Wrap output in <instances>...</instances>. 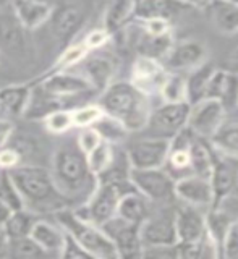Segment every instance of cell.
Wrapping results in <instances>:
<instances>
[{
	"mask_svg": "<svg viewBox=\"0 0 238 259\" xmlns=\"http://www.w3.org/2000/svg\"><path fill=\"white\" fill-rule=\"evenodd\" d=\"M23 204L37 215L55 214L70 207V201L55 185L51 170L39 165H16L8 170Z\"/></svg>",
	"mask_w": 238,
	"mask_h": 259,
	"instance_id": "obj_1",
	"label": "cell"
},
{
	"mask_svg": "<svg viewBox=\"0 0 238 259\" xmlns=\"http://www.w3.org/2000/svg\"><path fill=\"white\" fill-rule=\"evenodd\" d=\"M104 113L117 118L128 132H143L149 120L151 97L141 93L130 81H113L101 93L99 102Z\"/></svg>",
	"mask_w": 238,
	"mask_h": 259,
	"instance_id": "obj_2",
	"label": "cell"
},
{
	"mask_svg": "<svg viewBox=\"0 0 238 259\" xmlns=\"http://www.w3.org/2000/svg\"><path fill=\"white\" fill-rule=\"evenodd\" d=\"M51 174L55 185L68 201L83 196L88 199L97 185V178L88 167L86 154L80 151L76 143L62 144L52 156Z\"/></svg>",
	"mask_w": 238,
	"mask_h": 259,
	"instance_id": "obj_3",
	"label": "cell"
},
{
	"mask_svg": "<svg viewBox=\"0 0 238 259\" xmlns=\"http://www.w3.org/2000/svg\"><path fill=\"white\" fill-rule=\"evenodd\" d=\"M55 221L62 225V229L70 233L88 254L97 259H115L118 257L117 249L113 246L112 240L105 235L101 225H96L88 219L78 215L75 210L65 207L59 212H55Z\"/></svg>",
	"mask_w": 238,
	"mask_h": 259,
	"instance_id": "obj_4",
	"label": "cell"
},
{
	"mask_svg": "<svg viewBox=\"0 0 238 259\" xmlns=\"http://www.w3.org/2000/svg\"><path fill=\"white\" fill-rule=\"evenodd\" d=\"M130 190H133L131 183L97 182L91 196L80 206V209L73 210L83 219L91 221L93 224L102 225L113 215H117L120 198Z\"/></svg>",
	"mask_w": 238,
	"mask_h": 259,
	"instance_id": "obj_5",
	"label": "cell"
},
{
	"mask_svg": "<svg viewBox=\"0 0 238 259\" xmlns=\"http://www.w3.org/2000/svg\"><path fill=\"white\" fill-rule=\"evenodd\" d=\"M130 183L152 204H167L175 199V180L164 167L131 168Z\"/></svg>",
	"mask_w": 238,
	"mask_h": 259,
	"instance_id": "obj_6",
	"label": "cell"
},
{
	"mask_svg": "<svg viewBox=\"0 0 238 259\" xmlns=\"http://www.w3.org/2000/svg\"><path fill=\"white\" fill-rule=\"evenodd\" d=\"M188 115H190V104L188 102H162L152 107L149 120H147L141 133L143 136L172 140L186 126Z\"/></svg>",
	"mask_w": 238,
	"mask_h": 259,
	"instance_id": "obj_7",
	"label": "cell"
},
{
	"mask_svg": "<svg viewBox=\"0 0 238 259\" xmlns=\"http://www.w3.org/2000/svg\"><path fill=\"white\" fill-rule=\"evenodd\" d=\"M228 115L224 105L217 99H201L190 105V115H188L186 126L191 132L203 138L211 140L217 133V130L225 123V117Z\"/></svg>",
	"mask_w": 238,
	"mask_h": 259,
	"instance_id": "obj_8",
	"label": "cell"
},
{
	"mask_svg": "<svg viewBox=\"0 0 238 259\" xmlns=\"http://www.w3.org/2000/svg\"><path fill=\"white\" fill-rule=\"evenodd\" d=\"M172 140L143 136L128 144L125 149L131 168H155L164 167Z\"/></svg>",
	"mask_w": 238,
	"mask_h": 259,
	"instance_id": "obj_9",
	"label": "cell"
},
{
	"mask_svg": "<svg viewBox=\"0 0 238 259\" xmlns=\"http://www.w3.org/2000/svg\"><path fill=\"white\" fill-rule=\"evenodd\" d=\"M105 235L112 240L118 257H141L143 243L139 235V225L113 215L101 225Z\"/></svg>",
	"mask_w": 238,
	"mask_h": 259,
	"instance_id": "obj_10",
	"label": "cell"
},
{
	"mask_svg": "<svg viewBox=\"0 0 238 259\" xmlns=\"http://www.w3.org/2000/svg\"><path fill=\"white\" fill-rule=\"evenodd\" d=\"M139 235H141L143 246L177 243L175 209L162 207L159 210H151V214L139 225Z\"/></svg>",
	"mask_w": 238,
	"mask_h": 259,
	"instance_id": "obj_11",
	"label": "cell"
},
{
	"mask_svg": "<svg viewBox=\"0 0 238 259\" xmlns=\"http://www.w3.org/2000/svg\"><path fill=\"white\" fill-rule=\"evenodd\" d=\"M169 75V70L164 67L161 60H155L152 57L138 55L131 67L130 83L136 86L139 91L146 96H159V91Z\"/></svg>",
	"mask_w": 238,
	"mask_h": 259,
	"instance_id": "obj_12",
	"label": "cell"
},
{
	"mask_svg": "<svg viewBox=\"0 0 238 259\" xmlns=\"http://www.w3.org/2000/svg\"><path fill=\"white\" fill-rule=\"evenodd\" d=\"M208 60V47L201 40L185 39L174 42L167 57L164 59V67L174 73H186Z\"/></svg>",
	"mask_w": 238,
	"mask_h": 259,
	"instance_id": "obj_13",
	"label": "cell"
},
{
	"mask_svg": "<svg viewBox=\"0 0 238 259\" xmlns=\"http://www.w3.org/2000/svg\"><path fill=\"white\" fill-rule=\"evenodd\" d=\"M46 94L57 97V99H68L81 94L94 93L93 86L83 75H75L68 71H49L37 84Z\"/></svg>",
	"mask_w": 238,
	"mask_h": 259,
	"instance_id": "obj_14",
	"label": "cell"
},
{
	"mask_svg": "<svg viewBox=\"0 0 238 259\" xmlns=\"http://www.w3.org/2000/svg\"><path fill=\"white\" fill-rule=\"evenodd\" d=\"M209 180L212 185V191H214L212 207H216L220 206V202L225 198L230 196L235 188H238V157L216 151L214 167H212Z\"/></svg>",
	"mask_w": 238,
	"mask_h": 259,
	"instance_id": "obj_15",
	"label": "cell"
},
{
	"mask_svg": "<svg viewBox=\"0 0 238 259\" xmlns=\"http://www.w3.org/2000/svg\"><path fill=\"white\" fill-rule=\"evenodd\" d=\"M175 198L185 204L209 209L214 204V191L211 180L206 177L188 174L175 180Z\"/></svg>",
	"mask_w": 238,
	"mask_h": 259,
	"instance_id": "obj_16",
	"label": "cell"
},
{
	"mask_svg": "<svg viewBox=\"0 0 238 259\" xmlns=\"http://www.w3.org/2000/svg\"><path fill=\"white\" fill-rule=\"evenodd\" d=\"M217 99L224 105L227 113L235 112L238 105V73L216 68L208 83L204 99Z\"/></svg>",
	"mask_w": 238,
	"mask_h": 259,
	"instance_id": "obj_17",
	"label": "cell"
},
{
	"mask_svg": "<svg viewBox=\"0 0 238 259\" xmlns=\"http://www.w3.org/2000/svg\"><path fill=\"white\" fill-rule=\"evenodd\" d=\"M204 214L206 209L185 204L175 207V232H177V241L186 243V241H198L203 238L206 232L204 225Z\"/></svg>",
	"mask_w": 238,
	"mask_h": 259,
	"instance_id": "obj_18",
	"label": "cell"
},
{
	"mask_svg": "<svg viewBox=\"0 0 238 259\" xmlns=\"http://www.w3.org/2000/svg\"><path fill=\"white\" fill-rule=\"evenodd\" d=\"M15 20L23 29H37L49 21L52 15V7L46 0H12L10 2Z\"/></svg>",
	"mask_w": 238,
	"mask_h": 259,
	"instance_id": "obj_19",
	"label": "cell"
},
{
	"mask_svg": "<svg viewBox=\"0 0 238 259\" xmlns=\"http://www.w3.org/2000/svg\"><path fill=\"white\" fill-rule=\"evenodd\" d=\"M206 16L220 34L232 36L238 32V5L230 0H211L208 5L203 7Z\"/></svg>",
	"mask_w": 238,
	"mask_h": 259,
	"instance_id": "obj_20",
	"label": "cell"
},
{
	"mask_svg": "<svg viewBox=\"0 0 238 259\" xmlns=\"http://www.w3.org/2000/svg\"><path fill=\"white\" fill-rule=\"evenodd\" d=\"M29 235L47 256L60 257L63 243H65V230L57 221L49 222L39 217Z\"/></svg>",
	"mask_w": 238,
	"mask_h": 259,
	"instance_id": "obj_21",
	"label": "cell"
},
{
	"mask_svg": "<svg viewBox=\"0 0 238 259\" xmlns=\"http://www.w3.org/2000/svg\"><path fill=\"white\" fill-rule=\"evenodd\" d=\"M51 31L52 36L57 37V40L65 42L71 36L76 34V31L83 24V10L78 7H62L59 10L52 12L51 18Z\"/></svg>",
	"mask_w": 238,
	"mask_h": 259,
	"instance_id": "obj_22",
	"label": "cell"
},
{
	"mask_svg": "<svg viewBox=\"0 0 238 259\" xmlns=\"http://www.w3.org/2000/svg\"><path fill=\"white\" fill-rule=\"evenodd\" d=\"M185 8L190 7L182 4L180 0H138L133 20L162 18L172 23V20L182 13Z\"/></svg>",
	"mask_w": 238,
	"mask_h": 259,
	"instance_id": "obj_23",
	"label": "cell"
},
{
	"mask_svg": "<svg viewBox=\"0 0 238 259\" xmlns=\"http://www.w3.org/2000/svg\"><path fill=\"white\" fill-rule=\"evenodd\" d=\"M31 94V84H8L0 88V109L7 115L21 117L28 110Z\"/></svg>",
	"mask_w": 238,
	"mask_h": 259,
	"instance_id": "obj_24",
	"label": "cell"
},
{
	"mask_svg": "<svg viewBox=\"0 0 238 259\" xmlns=\"http://www.w3.org/2000/svg\"><path fill=\"white\" fill-rule=\"evenodd\" d=\"M113 75H115V63L109 57L96 55L85 63L83 76L97 93H102L110 83H113Z\"/></svg>",
	"mask_w": 238,
	"mask_h": 259,
	"instance_id": "obj_25",
	"label": "cell"
},
{
	"mask_svg": "<svg viewBox=\"0 0 238 259\" xmlns=\"http://www.w3.org/2000/svg\"><path fill=\"white\" fill-rule=\"evenodd\" d=\"M151 201H147L141 193H138L135 188L127 191L120 198L118 207H117V215L125 219L128 222H133L141 225L144 219L151 214Z\"/></svg>",
	"mask_w": 238,
	"mask_h": 259,
	"instance_id": "obj_26",
	"label": "cell"
},
{
	"mask_svg": "<svg viewBox=\"0 0 238 259\" xmlns=\"http://www.w3.org/2000/svg\"><path fill=\"white\" fill-rule=\"evenodd\" d=\"M216 151L212 148L209 140L196 136L190 144V172L201 177H211L212 167H214Z\"/></svg>",
	"mask_w": 238,
	"mask_h": 259,
	"instance_id": "obj_27",
	"label": "cell"
},
{
	"mask_svg": "<svg viewBox=\"0 0 238 259\" xmlns=\"http://www.w3.org/2000/svg\"><path fill=\"white\" fill-rule=\"evenodd\" d=\"M136 0H109L104 13V26L110 34L128 26V23L135 18Z\"/></svg>",
	"mask_w": 238,
	"mask_h": 259,
	"instance_id": "obj_28",
	"label": "cell"
},
{
	"mask_svg": "<svg viewBox=\"0 0 238 259\" xmlns=\"http://www.w3.org/2000/svg\"><path fill=\"white\" fill-rule=\"evenodd\" d=\"M216 67L212 65L209 60L203 62L198 65L196 68L190 70L185 73V79H186V102L188 104H194L201 99H204L206 96V89L208 83L214 73Z\"/></svg>",
	"mask_w": 238,
	"mask_h": 259,
	"instance_id": "obj_29",
	"label": "cell"
},
{
	"mask_svg": "<svg viewBox=\"0 0 238 259\" xmlns=\"http://www.w3.org/2000/svg\"><path fill=\"white\" fill-rule=\"evenodd\" d=\"M41 215L31 212L29 209L23 207L18 210H13V212L8 215L5 224L2 225L4 232L7 233L8 238H20V237H26L31 233L32 227H34L36 221Z\"/></svg>",
	"mask_w": 238,
	"mask_h": 259,
	"instance_id": "obj_30",
	"label": "cell"
},
{
	"mask_svg": "<svg viewBox=\"0 0 238 259\" xmlns=\"http://www.w3.org/2000/svg\"><path fill=\"white\" fill-rule=\"evenodd\" d=\"M209 143L216 151L238 157V121H225Z\"/></svg>",
	"mask_w": 238,
	"mask_h": 259,
	"instance_id": "obj_31",
	"label": "cell"
},
{
	"mask_svg": "<svg viewBox=\"0 0 238 259\" xmlns=\"http://www.w3.org/2000/svg\"><path fill=\"white\" fill-rule=\"evenodd\" d=\"M113 156H115V144L102 140L96 148L86 154L88 167L91 170V174L97 178L101 174H104L112 164Z\"/></svg>",
	"mask_w": 238,
	"mask_h": 259,
	"instance_id": "obj_32",
	"label": "cell"
},
{
	"mask_svg": "<svg viewBox=\"0 0 238 259\" xmlns=\"http://www.w3.org/2000/svg\"><path fill=\"white\" fill-rule=\"evenodd\" d=\"M159 97L162 102L175 104V102H186V79L185 73H174L169 71V75L164 81L159 91Z\"/></svg>",
	"mask_w": 238,
	"mask_h": 259,
	"instance_id": "obj_33",
	"label": "cell"
},
{
	"mask_svg": "<svg viewBox=\"0 0 238 259\" xmlns=\"http://www.w3.org/2000/svg\"><path fill=\"white\" fill-rule=\"evenodd\" d=\"M97 132H99L101 138L105 141H109L112 144H118L122 143L125 138L128 136V130L125 128V125L120 123L117 118H113L107 113H104V115L96 121L93 125Z\"/></svg>",
	"mask_w": 238,
	"mask_h": 259,
	"instance_id": "obj_34",
	"label": "cell"
},
{
	"mask_svg": "<svg viewBox=\"0 0 238 259\" xmlns=\"http://www.w3.org/2000/svg\"><path fill=\"white\" fill-rule=\"evenodd\" d=\"M89 54L91 52H89V49L85 46L83 40H80V42H75V44H70L60 54V57L54 63L51 71H68L70 68L75 67V65H80Z\"/></svg>",
	"mask_w": 238,
	"mask_h": 259,
	"instance_id": "obj_35",
	"label": "cell"
},
{
	"mask_svg": "<svg viewBox=\"0 0 238 259\" xmlns=\"http://www.w3.org/2000/svg\"><path fill=\"white\" fill-rule=\"evenodd\" d=\"M8 257H21V259H39L47 257L37 243L31 238V235L20 238H10V246H8Z\"/></svg>",
	"mask_w": 238,
	"mask_h": 259,
	"instance_id": "obj_36",
	"label": "cell"
},
{
	"mask_svg": "<svg viewBox=\"0 0 238 259\" xmlns=\"http://www.w3.org/2000/svg\"><path fill=\"white\" fill-rule=\"evenodd\" d=\"M23 46L21 36V24L10 18L2 16L0 18V49H8V51H18Z\"/></svg>",
	"mask_w": 238,
	"mask_h": 259,
	"instance_id": "obj_37",
	"label": "cell"
},
{
	"mask_svg": "<svg viewBox=\"0 0 238 259\" xmlns=\"http://www.w3.org/2000/svg\"><path fill=\"white\" fill-rule=\"evenodd\" d=\"M43 123L47 132L52 135H65L71 128H75V125H73V112L68 109H55L49 112L43 118Z\"/></svg>",
	"mask_w": 238,
	"mask_h": 259,
	"instance_id": "obj_38",
	"label": "cell"
},
{
	"mask_svg": "<svg viewBox=\"0 0 238 259\" xmlns=\"http://www.w3.org/2000/svg\"><path fill=\"white\" fill-rule=\"evenodd\" d=\"M0 201H2L12 212L24 207L21 194L18 188H16V185L13 183L8 170H2V174H0Z\"/></svg>",
	"mask_w": 238,
	"mask_h": 259,
	"instance_id": "obj_39",
	"label": "cell"
},
{
	"mask_svg": "<svg viewBox=\"0 0 238 259\" xmlns=\"http://www.w3.org/2000/svg\"><path fill=\"white\" fill-rule=\"evenodd\" d=\"M71 112H73V125H75V128L93 126L104 115V110L101 109L99 104H86Z\"/></svg>",
	"mask_w": 238,
	"mask_h": 259,
	"instance_id": "obj_40",
	"label": "cell"
},
{
	"mask_svg": "<svg viewBox=\"0 0 238 259\" xmlns=\"http://www.w3.org/2000/svg\"><path fill=\"white\" fill-rule=\"evenodd\" d=\"M220 257H238V219H233L224 235L220 243Z\"/></svg>",
	"mask_w": 238,
	"mask_h": 259,
	"instance_id": "obj_41",
	"label": "cell"
},
{
	"mask_svg": "<svg viewBox=\"0 0 238 259\" xmlns=\"http://www.w3.org/2000/svg\"><path fill=\"white\" fill-rule=\"evenodd\" d=\"M102 141V138L99 132L94 126H85V128H78V135H76V146L83 154L91 152L97 144Z\"/></svg>",
	"mask_w": 238,
	"mask_h": 259,
	"instance_id": "obj_42",
	"label": "cell"
},
{
	"mask_svg": "<svg viewBox=\"0 0 238 259\" xmlns=\"http://www.w3.org/2000/svg\"><path fill=\"white\" fill-rule=\"evenodd\" d=\"M141 257L177 259L178 257L177 243H172V245H149V246H143Z\"/></svg>",
	"mask_w": 238,
	"mask_h": 259,
	"instance_id": "obj_43",
	"label": "cell"
},
{
	"mask_svg": "<svg viewBox=\"0 0 238 259\" xmlns=\"http://www.w3.org/2000/svg\"><path fill=\"white\" fill-rule=\"evenodd\" d=\"M110 37H112V34L105 28H96L88 32L86 37L83 39V42L89 49V52H94V51H99V49H102L105 44H107Z\"/></svg>",
	"mask_w": 238,
	"mask_h": 259,
	"instance_id": "obj_44",
	"label": "cell"
},
{
	"mask_svg": "<svg viewBox=\"0 0 238 259\" xmlns=\"http://www.w3.org/2000/svg\"><path fill=\"white\" fill-rule=\"evenodd\" d=\"M60 257H70V259H89L91 256L88 254V251L80 245V243L71 237L70 233L65 232V243L62 248Z\"/></svg>",
	"mask_w": 238,
	"mask_h": 259,
	"instance_id": "obj_45",
	"label": "cell"
},
{
	"mask_svg": "<svg viewBox=\"0 0 238 259\" xmlns=\"http://www.w3.org/2000/svg\"><path fill=\"white\" fill-rule=\"evenodd\" d=\"M20 152L13 148H0V170H12L13 167L20 165Z\"/></svg>",
	"mask_w": 238,
	"mask_h": 259,
	"instance_id": "obj_46",
	"label": "cell"
},
{
	"mask_svg": "<svg viewBox=\"0 0 238 259\" xmlns=\"http://www.w3.org/2000/svg\"><path fill=\"white\" fill-rule=\"evenodd\" d=\"M13 133H15L13 121L8 118H0V148H4V146L8 144Z\"/></svg>",
	"mask_w": 238,
	"mask_h": 259,
	"instance_id": "obj_47",
	"label": "cell"
},
{
	"mask_svg": "<svg viewBox=\"0 0 238 259\" xmlns=\"http://www.w3.org/2000/svg\"><path fill=\"white\" fill-rule=\"evenodd\" d=\"M224 70L232 71V73H238V44L225 57V68Z\"/></svg>",
	"mask_w": 238,
	"mask_h": 259,
	"instance_id": "obj_48",
	"label": "cell"
},
{
	"mask_svg": "<svg viewBox=\"0 0 238 259\" xmlns=\"http://www.w3.org/2000/svg\"><path fill=\"white\" fill-rule=\"evenodd\" d=\"M8 246H10V238L7 237V233L0 227V259L8 257Z\"/></svg>",
	"mask_w": 238,
	"mask_h": 259,
	"instance_id": "obj_49",
	"label": "cell"
},
{
	"mask_svg": "<svg viewBox=\"0 0 238 259\" xmlns=\"http://www.w3.org/2000/svg\"><path fill=\"white\" fill-rule=\"evenodd\" d=\"M182 4L188 5V7H194V8H203L204 5H208L211 0H180Z\"/></svg>",
	"mask_w": 238,
	"mask_h": 259,
	"instance_id": "obj_50",
	"label": "cell"
},
{
	"mask_svg": "<svg viewBox=\"0 0 238 259\" xmlns=\"http://www.w3.org/2000/svg\"><path fill=\"white\" fill-rule=\"evenodd\" d=\"M12 214V210L8 209L2 201H0V227H2L4 224H5V221L8 219V215Z\"/></svg>",
	"mask_w": 238,
	"mask_h": 259,
	"instance_id": "obj_51",
	"label": "cell"
},
{
	"mask_svg": "<svg viewBox=\"0 0 238 259\" xmlns=\"http://www.w3.org/2000/svg\"><path fill=\"white\" fill-rule=\"evenodd\" d=\"M12 0H0V8H5L7 5H10Z\"/></svg>",
	"mask_w": 238,
	"mask_h": 259,
	"instance_id": "obj_52",
	"label": "cell"
},
{
	"mask_svg": "<svg viewBox=\"0 0 238 259\" xmlns=\"http://www.w3.org/2000/svg\"><path fill=\"white\" fill-rule=\"evenodd\" d=\"M230 2H233V4H236V5H238V0H230Z\"/></svg>",
	"mask_w": 238,
	"mask_h": 259,
	"instance_id": "obj_53",
	"label": "cell"
},
{
	"mask_svg": "<svg viewBox=\"0 0 238 259\" xmlns=\"http://www.w3.org/2000/svg\"><path fill=\"white\" fill-rule=\"evenodd\" d=\"M235 112H236V113H238V105H236V109H235Z\"/></svg>",
	"mask_w": 238,
	"mask_h": 259,
	"instance_id": "obj_54",
	"label": "cell"
},
{
	"mask_svg": "<svg viewBox=\"0 0 238 259\" xmlns=\"http://www.w3.org/2000/svg\"><path fill=\"white\" fill-rule=\"evenodd\" d=\"M0 174H2V170H0Z\"/></svg>",
	"mask_w": 238,
	"mask_h": 259,
	"instance_id": "obj_55",
	"label": "cell"
}]
</instances>
